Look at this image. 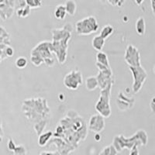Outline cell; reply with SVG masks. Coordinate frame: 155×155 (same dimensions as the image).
<instances>
[{"label":"cell","mask_w":155,"mask_h":155,"mask_svg":"<svg viewBox=\"0 0 155 155\" xmlns=\"http://www.w3.org/2000/svg\"><path fill=\"white\" fill-rule=\"evenodd\" d=\"M72 27V25H69V27ZM67 29V26H64V28L54 29L52 30L53 34V42H52V52H54L58 58V62L64 64L67 58L68 41L71 38V32L72 30Z\"/></svg>","instance_id":"cell-1"},{"label":"cell","mask_w":155,"mask_h":155,"mask_svg":"<svg viewBox=\"0 0 155 155\" xmlns=\"http://www.w3.org/2000/svg\"><path fill=\"white\" fill-rule=\"evenodd\" d=\"M99 28V25L95 16H90L83 18L75 23V30L78 35H89L95 33Z\"/></svg>","instance_id":"cell-2"},{"label":"cell","mask_w":155,"mask_h":155,"mask_svg":"<svg viewBox=\"0 0 155 155\" xmlns=\"http://www.w3.org/2000/svg\"><path fill=\"white\" fill-rule=\"evenodd\" d=\"M112 85H109L107 88L101 91L100 96L99 100L95 105V109L104 118H108L111 115V109L109 106V98L111 92Z\"/></svg>","instance_id":"cell-3"},{"label":"cell","mask_w":155,"mask_h":155,"mask_svg":"<svg viewBox=\"0 0 155 155\" xmlns=\"http://www.w3.org/2000/svg\"><path fill=\"white\" fill-rule=\"evenodd\" d=\"M130 70L133 73L134 84L133 91L134 93H137L142 88L143 82L147 78V73L142 66L140 67H130Z\"/></svg>","instance_id":"cell-4"},{"label":"cell","mask_w":155,"mask_h":155,"mask_svg":"<svg viewBox=\"0 0 155 155\" xmlns=\"http://www.w3.org/2000/svg\"><path fill=\"white\" fill-rule=\"evenodd\" d=\"M82 76L78 70H72L64 78V85L69 89L75 90L82 84Z\"/></svg>","instance_id":"cell-5"},{"label":"cell","mask_w":155,"mask_h":155,"mask_svg":"<svg viewBox=\"0 0 155 155\" xmlns=\"http://www.w3.org/2000/svg\"><path fill=\"white\" fill-rule=\"evenodd\" d=\"M125 61L130 67H140V56L138 49L132 44H129L126 50Z\"/></svg>","instance_id":"cell-6"},{"label":"cell","mask_w":155,"mask_h":155,"mask_svg":"<svg viewBox=\"0 0 155 155\" xmlns=\"http://www.w3.org/2000/svg\"><path fill=\"white\" fill-rule=\"evenodd\" d=\"M88 128L90 130L99 134L105 128L104 117L100 114H95L91 116L88 122Z\"/></svg>","instance_id":"cell-7"},{"label":"cell","mask_w":155,"mask_h":155,"mask_svg":"<svg viewBox=\"0 0 155 155\" xmlns=\"http://www.w3.org/2000/svg\"><path fill=\"white\" fill-rule=\"evenodd\" d=\"M105 40L104 38H102L100 35H97L92 39V47H93L95 51H97L98 52L99 51H102V48L104 47L105 45Z\"/></svg>","instance_id":"cell-8"},{"label":"cell","mask_w":155,"mask_h":155,"mask_svg":"<svg viewBox=\"0 0 155 155\" xmlns=\"http://www.w3.org/2000/svg\"><path fill=\"white\" fill-rule=\"evenodd\" d=\"M67 9L65 5L60 4L58 5L54 10V16L58 19H64L67 15Z\"/></svg>","instance_id":"cell-9"},{"label":"cell","mask_w":155,"mask_h":155,"mask_svg":"<svg viewBox=\"0 0 155 155\" xmlns=\"http://www.w3.org/2000/svg\"><path fill=\"white\" fill-rule=\"evenodd\" d=\"M85 85H86V88L89 90V91L95 90L97 87L99 86V81H98V79H97V77H95V76H90V77L87 78Z\"/></svg>","instance_id":"cell-10"},{"label":"cell","mask_w":155,"mask_h":155,"mask_svg":"<svg viewBox=\"0 0 155 155\" xmlns=\"http://www.w3.org/2000/svg\"><path fill=\"white\" fill-rule=\"evenodd\" d=\"M96 62L102 64L106 66L109 68H111L110 64H109L107 54L106 53H104V52H102V51H99V52H98L96 54Z\"/></svg>","instance_id":"cell-11"},{"label":"cell","mask_w":155,"mask_h":155,"mask_svg":"<svg viewBox=\"0 0 155 155\" xmlns=\"http://www.w3.org/2000/svg\"><path fill=\"white\" fill-rule=\"evenodd\" d=\"M52 136H53V133L51 131L41 134L38 137V144L41 147L45 146L48 143V141L50 140Z\"/></svg>","instance_id":"cell-12"},{"label":"cell","mask_w":155,"mask_h":155,"mask_svg":"<svg viewBox=\"0 0 155 155\" xmlns=\"http://www.w3.org/2000/svg\"><path fill=\"white\" fill-rule=\"evenodd\" d=\"M136 30L140 35H143L145 33V21L143 17H140L136 22Z\"/></svg>","instance_id":"cell-13"},{"label":"cell","mask_w":155,"mask_h":155,"mask_svg":"<svg viewBox=\"0 0 155 155\" xmlns=\"http://www.w3.org/2000/svg\"><path fill=\"white\" fill-rule=\"evenodd\" d=\"M113 31H114L113 27H112L111 25L108 24L106 25V26H105V27H103V28L101 30L99 35H100L102 38H104L105 40H106V39H107L109 36L113 34Z\"/></svg>","instance_id":"cell-14"},{"label":"cell","mask_w":155,"mask_h":155,"mask_svg":"<svg viewBox=\"0 0 155 155\" xmlns=\"http://www.w3.org/2000/svg\"><path fill=\"white\" fill-rule=\"evenodd\" d=\"M66 9H67V12L69 15H74L76 12V9H77V5H76V2L74 1H67L64 3Z\"/></svg>","instance_id":"cell-15"},{"label":"cell","mask_w":155,"mask_h":155,"mask_svg":"<svg viewBox=\"0 0 155 155\" xmlns=\"http://www.w3.org/2000/svg\"><path fill=\"white\" fill-rule=\"evenodd\" d=\"M27 59L24 57H19V58H16V61H15V64L16 67L19 69H23L25 67H27Z\"/></svg>","instance_id":"cell-16"},{"label":"cell","mask_w":155,"mask_h":155,"mask_svg":"<svg viewBox=\"0 0 155 155\" xmlns=\"http://www.w3.org/2000/svg\"><path fill=\"white\" fill-rule=\"evenodd\" d=\"M30 7L28 5H26L24 7L19 8V9L16 10V14L18 16H21V17H26V16H28L30 14Z\"/></svg>","instance_id":"cell-17"},{"label":"cell","mask_w":155,"mask_h":155,"mask_svg":"<svg viewBox=\"0 0 155 155\" xmlns=\"http://www.w3.org/2000/svg\"><path fill=\"white\" fill-rule=\"evenodd\" d=\"M117 152L118 151L116 150L115 147L113 145H110V146L105 147L100 155H116Z\"/></svg>","instance_id":"cell-18"},{"label":"cell","mask_w":155,"mask_h":155,"mask_svg":"<svg viewBox=\"0 0 155 155\" xmlns=\"http://www.w3.org/2000/svg\"><path fill=\"white\" fill-rule=\"evenodd\" d=\"M26 2H27V5L30 8H37L42 5V2L37 1V0H28V1H26Z\"/></svg>","instance_id":"cell-19"},{"label":"cell","mask_w":155,"mask_h":155,"mask_svg":"<svg viewBox=\"0 0 155 155\" xmlns=\"http://www.w3.org/2000/svg\"><path fill=\"white\" fill-rule=\"evenodd\" d=\"M8 148H9V150H13V151H15V150H16V147L12 139H9V143H8Z\"/></svg>","instance_id":"cell-20"},{"label":"cell","mask_w":155,"mask_h":155,"mask_svg":"<svg viewBox=\"0 0 155 155\" xmlns=\"http://www.w3.org/2000/svg\"><path fill=\"white\" fill-rule=\"evenodd\" d=\"M130 155H138V151H137V146L134 147V148L131 150V153Z\"/></svg>","instance_id":"cell-21"},{"label":"cell","mask_w":155,"mask_h":155,"mask_svg":"<svg viewBox=\"0 0 155 155\" xmlns=\"http://www.w3.org/2000/svg\"><path fill=\"white\" fill-rule=\"evenodd\" d=\"M95 139L96 141H99L101 140V136L99 134H96L95 136Z\"/></svg>","instance_id":"cell-22"}]
</instances>
